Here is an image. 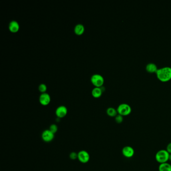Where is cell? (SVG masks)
I'll return each instance as SVG.
<instances>
[{"label": "cell", "instance_id": "obj_17", "mask_svg": "<svg viewBox=\"0 0 171 171\" xmlns=\"http://www.w3.org/2000/svg\"><path fill=\"white\" fill-rule=\"evenodd\" d=\"M115 120L116 123L121 124L124 120V117L120 114H118V115L115 117Z\"/></svg>", "mask_w": 171, "mask_h": 171}, {"label": "cell", "instance_id": "obj_18", "mask_svg": "<svg viewBox=\"0 0 171 171\" xmlns=\"http://www.w3.org/2000/svg\"><path fill=\"white\" fill-rule=\"evenodd\" d=\"M49 130L51 131V132H53L54 134H55L56 132H57V130H58V126L56 124H51V126H50Z\"/></svg>", "mask_w": 171, "mask_h": 171}, {"label": "cell", "instance_id": "obj_15", "mask_svg": "<svg viewBox=\"0 0 171 171\" xmlns=\"http://www.w3.org/2000/svg\"><path fill=\"white\" fill-rule=\"evenodd\" d=\"M106 114L110 117H116L118 114V112L117 110L112 107H110L107 109Z\"/></svg>", "mask_w": 171, "mask_h": 171}, {"label": "cell", "instance_id": "obj_21", "mask_svg": "<svg viewBox=\"0 0 171 171\" xmlns=\"http://www.w3.org/2000/svg\"><path fill=\"white\" fill-rule=\"evenodd\" d=\"M169 161H170L171 162V154H170V156H169Z\"/></svg>", "mask_w": 171, "mask_h": 171}, {"label": "cell", "instance_id": "obj_14", "mask_svg": "<svg viewBox=\"0 0 171 171\" xmlns=\"http://www.w3.org/2000/svg\"><path fill=\"white\" fill-rule=\"evenodd\" d=\"M159 171H171V165L168 163H163L159 165Z\"/></svg>", "mask_w": 171, "mask_h": 171}, {"label": "cell", "instance_id": "obj_8", "mask_svg": "<svg viewBox=\"0 0 171 171\" xmlns=\"http://www.w3.org/2000/svg\"><path fill=\"white\" fill-rule=\"evenodd\" d=\"M68 110L66 106H61L57 108L55 111V114L58 118H64L67 114Z\"/></svg>", "mask_w": 171, "mask_h": 171}, {"label": "cell", "instance_id": "obj_20", "mask_svg": "<svg viewBox=\"0 0 171 171\" xmlns=\"http://www.w3.org/2000/svg\"><path fill=\"white\" fill-rule=\"evenodd\" d=\"M166 150L167 152L171 154V143H170L167 145V148H166Z\"/></svg>", "mask_w": 171, "mask_h": 171}, {"label": "cell", "instance_id": "obj_12", "mask_svg": "<svg viewBox=\"0 0 171 171\" xmlns=\"http://www.w3.org/2000/svg\"><path fill=\"white\" fill-rule=\"evenodd\" d=\"M146 68L147 71L149 72L150 73H154V72L156 73V72L158 69L157 65L155 63H152V62L147 64Z\"/></svg>", "mask_w": 171, "mask_h": 171}, {"label": "cell", "instance_id": "obj_16", "mask_svg": "<svg viewBox=\"0 0 171 171\" xmlns=\"http://www.w3.org/2000/svg\"><path fill=\"white\" fill-rule=\"evenodd\" d=\"M47 86L45 85V84H41L39 86V90L41 92L42 94L45 93L47 90Z\"/></svg>", "mask_w": 171, "mask_h": 171}, {"label": "cell", "instance_id": "obj_9", "mask_svg": "<svg viewBox=\"0 0 171 171\" xmlns=\"http://www.w3.org/2000/svg\"><path fill=\"white\" fill-rule=\"evenodd\" d=\"M51 101V98L49 94L43 93L41 94L39 97V102L42 106H46L50 104Z\"/></svg>", "mask_w": 171, "mask_h": 171}, {"label": "cell", "instance_id": "obj_6", "mask_svg": "<svg viewBox=\"0 0 171 171\" xmlns=\"http://www.w3.org/2000/svg\"><path fill=\"white\" fill-rule=\"evenodd\" d=\"M54 134L53 132H51L49 130H44L41 136L43 141L46 143H49L52 141H53L54 138Z\"/></svg>", "mask_w": 171, "mask_h": 171}, {"label": "cell", "instance_id": "obj_19", "mask_svg": "<svg viewBox=\"0 0 171 171\" xmlns=\"http://www.w3.org/2000/svg\"><path fill=\"white\" fill-rule=\"evenodd\" d=\"M69 157L72 160H75L78 158V153H76L74 152H71L70 154Z\"/></svg>", "mask_w": 171, "mask_h": 171}, {"label": "cell", "instance_id": "obj_2", "mask_svg": "<svg viewBox=\"0 0 171 171\" xmlns=\"http://www.w3.org/2000/svg\"><path fill=\"white\" fill-rule=\"evenodd\" d=\"M169 154L166 150H161L157 152L155 155V159L160 164L167 163L169 160Z\"/></svg>", "mask_w": 171, "mask_h": 171}, {"label": "cell", "instance_id": "obj_1", "mask_svg": "<svg viewBox=\"0 0 171 171\" xmlns=\"http://www.w3.org/2000/svg\"><path fill=\"white\" fill-rule=\"evenodd\" d=\"M158 78L162 82H167L171 79V67L169 66L162 67L156 72Z\"/></svg>", "mask_w": 171, "mask_h": 171}, {"label": "cell", "instance_id": "obj_13", "mask_svg": "<svg viewBox=\"0 0 171 171\" xmlns=\"http://www.w3.org/2000/svg\"><path fill=\"white\" fill-rule=\"evenodd\" d=\"M85 28L83 25L81 24L76 25L74 28V32L76 35H81L83 34Z\"/></svg>", "mask_w": 171, "mask_h": 171}, {"label": "cell", "instance_id": "obj_11", "mask_svg": "<svg viewBox=\"0 0 171 171\" xmlns=\"http://www.w3.org/2000/svg\"><path fill=\"white\" fill-rule=\"evenodd\" d=\"M104 88L100 87V88H94L92 90V96L94 98H99L102 96V92L104 91Z\"/></svg>", "mask_w": 171, "mask_h": 171}, {"label": "cell", "instance_id": "obj_3", "mask_svg": "<svg viewBox=\"0 0 171 171\" xmlns=\"http://www.w3.org/2000/svg\"><path fill=\"white\" fill-rule=\"evenodd\" d=\"M117 111L118 114H120L122 116H126L130 114L132 112V108L129 104L123 103L118 106L117 108Z\"/></svg>", "mask_w": 171, "mask_h": 171}, {"label": "cell", "instance_id": "obj_4", "mask_svg": "<svg viewBox=\"0 0 171 171\" xmlns=\"http://www.w3.org/2000/svg\"><path fill=\"white\" fill-rule=\"evenodd\" d=\"M91 81L92 84L96 88H100L104 83V78L99 74H95L92 76Z\"/></svg>", "mask_w": 171, "mask_h": 171}, {"label": "cell", "instance_id": "obj_7", "mask_svg": "<svg viewBox=\"0 0 171 171\" xmlns=\"http://www.w3.org/2000/svg\"><path fill=\"white\" fill-rule=\"evenodd\" d=\"M122 154L126 158H132L134 155V149L130 146H125L122 149Z\"/></svg>", "mask_w": 171, "mask_h": 171}, {"label": "cell", "instance_id": "obj_10", "mask_svg": "<svg viewBox=\"0 0 171 171\" xmlns=\"http://www.w3.org/2000/svg\"><path fill=\"white\" fill-rule=\"evenodd\" d=\"M9 29L11 32L16 33L20 29V25L17 21L13 20L9 23Z\"/></svg>", "mask_w": 171, "mask_h": 171}, {"label": "cell", "instance_id": "obj_5", "mask_svg": "<svg viewBox=\"0 0 171 171\" xmlns=\"http://www.w3.org/2000/svg\"><path fill=\"white\" fill-rule=\"evenodd\" d=\"M78 160L80 162L86 164L88 163L90 160V155L87 151L82 150L78 153Z\"/></svg>", "mask_w": 171, "mask_h": 171}]
</instances>
